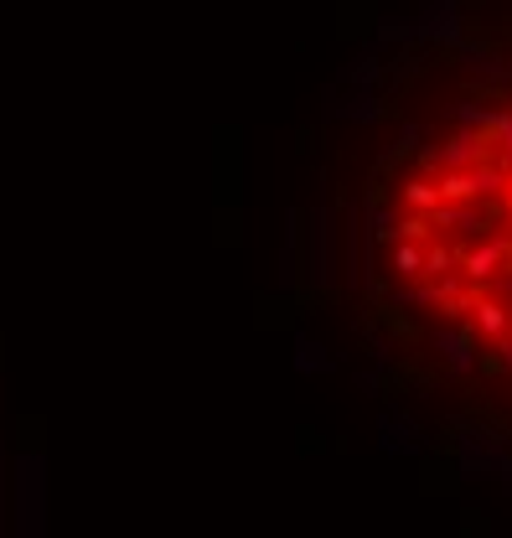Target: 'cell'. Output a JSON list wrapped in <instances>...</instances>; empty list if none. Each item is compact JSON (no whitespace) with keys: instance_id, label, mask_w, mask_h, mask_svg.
Returning a JSON list of instances; mask_svg holds the SVG:
<instances>
[{"instance_id":"1","label":"cell","mask_w":512,"mask_h":538,"mask_svg":"<svg viewBox=\"0 0 512 538\" xmlns=\"http://www.w3.org/2000/svg\"><path fill=\"white\" fill-rule=\"evenodd\" d=\"M378 238L419 249L409 301L445 321L471 301H502L512 316V104H471L440 140L414 145Z\"/></svg>"}]
</instances>
